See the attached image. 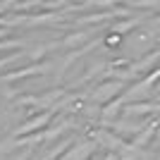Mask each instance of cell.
Segmentation results:
<instances>
[{
    "label": "cell",
    "instance_id": "obj_1",
    "mask_svg": "<svg viewBox=\"0 0 160 160\" xmlns=\"http://www.w3.org/2000/svg\"><path fill=\"white\" fill-rule=\"evenodd\" d=\"M50 120V115H41V117H36V120H31V122H27V124H24V127H19L17 129V136H19V134H27V132H33V129H38V127H43V122H48Z\"/></svg>",
    "mask_w": 160,
    "mask_h": 160
}]
</instances>
